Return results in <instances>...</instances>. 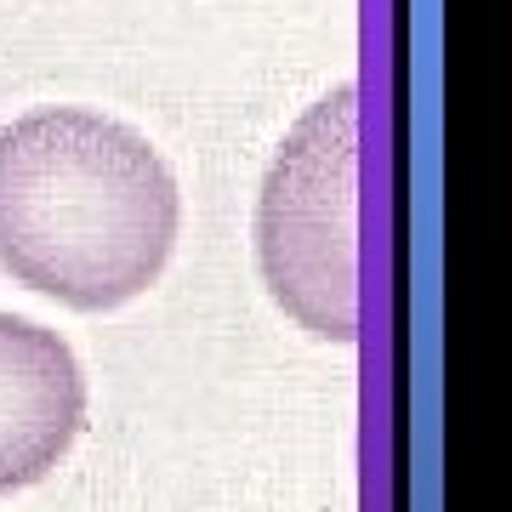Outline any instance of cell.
Returning a JSON list of instances; mask_svg holds the SVG:
<instances>
[{"mask_svg": "<svg viewBox=\"0 0 512 512\" xmlns=\"http://www.w3.org/2000/svg\"><path fill=\"white\" fill-rule=\"evenodd\" d=\"M86 427V376L57 330L0 313V495L29 490Z\"/></svg>", "mask_w": 512, "mask_h": 512, "instance_id": "3", "label": "cell"}, {"mask_svg": "<svg viewBox=\"0 0 512 512\" xmlns=\"http://www.w3.org/2000/svg\"><path fill=\"white\" fill-rule=\"evenodd\" d=\"M177 177L143 131L35 109L0 131V268L74 313L143 296L177 245Z\"/></svg>", "mask_w": 512, "mask_h": 512, "instance_id": "1", "label": "cell"}, {"mask_svg": "<svg viewBox=\"0 0 512 512\" xmlns=\"http://www.w3.org/2000/svg\"><path fill=\"white\" fill-rule=\"evenodd\" d=\"M256 262L319 342L359 336V92L336 86L279 143L256 200Z\"/></svg>", "mask_w": 512, "mask_h": 512, "instance_id": "2", "label": "cell"}]
</instances>
